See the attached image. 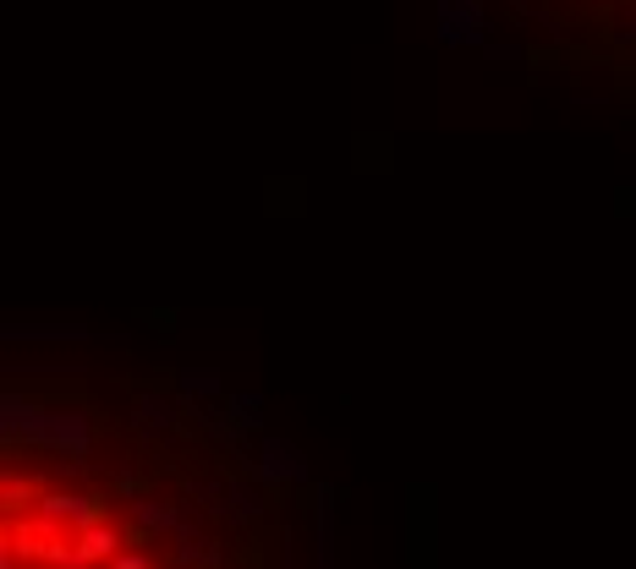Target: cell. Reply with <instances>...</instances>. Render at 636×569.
<instances>
[{
    "mask_svg": "<svg viewBox=\"0 0 636 569\" xmlns=\"http://www.w3.org/2000/svg\"><path fill=\"white\" fill-rule=\"evenodd\" d=\"M110 569H154V553H143V547H127Z\"/></svg>",
    "mask_w": 636,
    "mask_h": 569,
    "instance_id": "4",
    "label": "cell"
},
{
    "mask_svg": "<svg viewBox=\"0 0 636 569\" xmlns=\"http://www.w3.org/2000/svg\"><path fill=\"white\" fill-rule=\"evenodd\" d=\"M258 405H263L258 394H236V411H247V422H258Z\"/></svg>",
    "mask_w": 636,
    "mask_h": 569,
    "instance_id": "6",
    "label": "cell"
},
{
    "mask_svg": "<svg viewBox=\"0 0 636 569\" xmlns=\"http://www.w3.org/2000/svg\"><path fill=\"white\" fill-rule=\"evenodd\" d=\"M0 569H28V558L12 553V547H0Z\"/></svg>",
    "mask_w": 636,
    "mask_h": 569,
    "instance_id": "7",
    "label": "cell"
},
{
    "mask_svg": "<svg viewBox=\"0 0 636 569\" xmlns=\"http://www.w3.org/2000/svg\"><path fill=\"white\" fill-rule=\"evenodd\" d=\"M143 416H149L154 427H170V411H165L160 400H143Z\"/></svg>",
    "mask_w": 636,
    "mask_h": 569,
    "instance_id": "5",
    "label": "cell"
},
{
    "mask_svg": "<svg viewBox=\"0 0 636 569\" xmlns=\"http://www.w3.org/2000/svg\"><path fill=\"white\" fill-rule=\"evenodd\" d=\"M263 476H269V482L302 476V460H296V449H291V443H280V438H269V443H263Z\"/></svg>",
    "mask_w": 636,
    "mask_h": 569,
    "instance_id": "2",
    "label": "cell"
},
{
    "mask_svg": "<svg viewBox=\"0 0 636 569\" xmlns=\"http://www.w3.org/2000/svg\"><path fill=\"white\" fill-rule=\"evenodd\" d=\"M127 542H132V531H121L116 520H99V525H89V531H72V547H78V569H110L121 553H127Z\"/></svg>",
    "mask_w": 636,
    "mask_h": 569,
    "instance_id": "1",
    "label": "cell"
},
{
    "mask_svg": "<svg viewBox=\"0 0 636 569\" xmlns=\"http://www.w3.org/2000/svg\"><path fill=\"white\" fill-rule=\"evenodd\" d=\"M231 503H236L242 514H258V509H263V498H258V487H242V482H231Z\"/></svg>",
    "mask_w": 636,
    "mask_h": 569,
    "instance_id": "3",
    "label": "cell"
}]
</instances>
